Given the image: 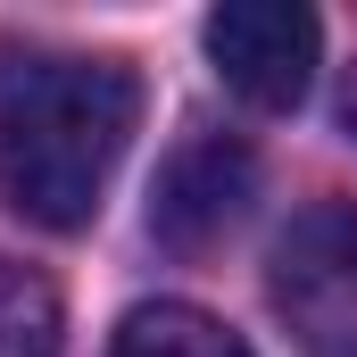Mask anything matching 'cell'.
I'll return each mask as SVG.
<instances>
[{
  "label": "cell",
  "mask_w": 357,
  "mask_h": 357,
  "mask_svg": "<svg viewBox=\"0 0 357 357\" xmlns=\"http://www.w3.org/2000/svg\"><path fill=\"white\" fill-rule=\"evenodd\" d=\"M0 357H59V299L50 282L0 258Z\"/></svg>",
  "instance_id": "cell-6"
},
{
  "label": "cell",
  "mask_w": 357,
  "mask_h": 357,
  "mask_svg": "<svg viewBox=\"0 0 357 357\" xmlns=\"http://www.w3.org/2000/svg\"><path fill=\"white\" fill-rule=\"evenodd\" d=\"M316 42L324 25L291 0H233L208 17V59L250 108H299V91L316 75Z\"/></svg>",
  "instance_id": "cell-3"
},
{
  "label": "cell",
  "mask_w": 357,
  "mask_h": 357,
  "mask_svg": "<svg viewBox=\"0 0 357 357\" xmlns=\"http://www.w3.org/2000/svg\"><path fill=\"white\" fill-rule=\"evenodd\" d=\"M250 191H258V167H250L241 142H225V133H191L175 158L158 167L150 233H158L167 250H208V241H225V233L241 225Z\"/></svg>",
  "instance_id": "cell-4"
},
{
  "label": "cell",
  "mask_w": 357,
  "mask_h": 357,
  "mask_svg": "<svg viewBox=\"0 0 357 357\" xmlns=\"http://www.w3.org/2000/svg\"><path fill=\"white\" fill-rule=\"evenodd\" d=\"M274 316L299 357H357V208H307L274 241Z\"/></svg>",
  "instance_id": "cell-2"
},
{
  "label": "cell",
  "mask_w": 357,
  "mask_h": 357,
  "mask_svg": "<svg viewBox=\"0 0 357 357\" xmlns=\"http://www.w3.org/2000/svg\"><path fill=\"white\" fill-rule=\"evenodd\" d=\"M142 116V84L116 59L75 50H0V199L42 225H91Z\"/></svg>",
  "instance_id": "cell-1"
},
{
  "label": "cell",
  "mask_w": 357,
  "mask_h": 357,
  "mask_svg": "<svg viewBox=\"0 0 357 357\" xmlns=\"http://www.w3.org/2000/svg\"><path fill=\"white\" fill-rule=\"evenodd\" d=\"M341 116H349V133H357V75H349V100H341Z\"/></svg>",
  "instance_id": "cell-7"
},
{
  "label": "cell",
  "mask_w": 357,
  "mask_h": 357,
  "mask_svg": "<svg viewBox=\"0 0 357 357\" xmlns=\"http://www.w3.org/2000/svg\"><path fill=\"white\" fill-rule=\"evenodd\" d=\"M108 357H250V341L233 324H216L208 307H183V299H150L116 324V349Z\"/></svg>",
  "instance_id": "cell-5"
}]
</instances>
